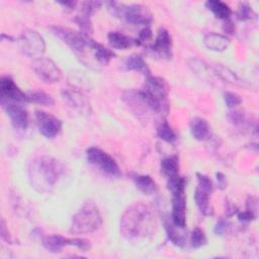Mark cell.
<instances>
[{
  "mask_svg": "<svg viewBox=\"0 0 259 259\" xmlns=\"http://www.w3.org/2000/svg\"><path fill=\"white\" fill-rule=\"evenodd\" d=\"M156 218L152 207L143 202L130 205L120 218V234L127 240H140L154 233Z\"/></svg>",
  "mask_w": 259,
  "mask_h": 259,
  "instance_id": "cell-1",
  "label": "cell"
},
{
  "mask_svg": "<svg viewBox=\"0 0 259 259\" xmlns=\"http://www.w3.org/2000/svg\"><path fill=\"white\" fill-rule=\"evenodd\" d=\"M64 165L51 156H39L32 159L27 168L28 180L33 189L41 193L53 190L64 173Z\"/></svg>",
  "mask_w": 259,
  "mask_h": 259,
  "instance_id": "cell-2",
  "label": "cell"
},
{
  "mask_svg": "<svg viewBox=\"0 0 259 259\" xmlns=\"http://www.w3.org/2000/svg\"><path fill=\"white\" fill-rule=\"evenodd\" d=\"M168 91V85L164 79L150 75L141 90L136 93L145 108L152 112L166 115L169 111Z\"/></svg>",
  "mask_w": 259,
  "mask_h": 259,
  "instance_id": "cell-3",
  "label": "cell"
},
{
  "mask_svg": "<svg viewBox=\"0 0 259 259\" xmlns=\"http://www.w3.org/2000/svg\"><path fill=\"white\" fill-rule=\"evenodd\" d=\"M102 225V217L97 205L85 202L73 215L69 232L74 235L89 234L97 231Z\"/></svg>",
  "mask_w": 259,
  "mask_h": 259,
  "instance_id": "cell-4",
  "label": "cell"
},
{
  "mask_svg": "<svg viewBox=\"0 0 259 259\" xmlns=\"http://www.w3.org/2000/svg\"><path fill=\"white\" fill-rule=\"evenodd\" d=\"M52 32L66 44L79 58H84L88 52L92 51V39L89 34L83 31H77L69 27L55 25L51 27Z\"/></svg>",
  "mask_w": 259,
  "mask_h": 259,
  "instance_id": "cell-5",
  "label": "cell"
},
{
  "mask_svg": "<svg viewBox=\"0 0 259 259\" xmlns=\"http://www.w3.org/2000/svg\"><path fill=\"white\" fill-rule=\"evenodd\" d=\"M111 14L131 24L148 25L152 22L153 17L148 7L142 4H122L114 1L107 3Z\"/></svg>",
  "mask_w": 259,
  "mask_h": 259,
  "instance_id": "cell-6",
  "label": "cell"
},
{
  "mask_svg": "<svg viewBox=\"0 0 259 259\" xmlns=\"http://www.w3.org/2000/svg\"><path fill=\"white\" fill-rule=\"evenodd\" d=\"M19 51L29 57L35 59L41 58L46 51V42L44 37L33 29H26L17 37L16 40Z\"/></svg>",
  "mask_w": 259,
  "mask_h": 259,
  "instance_id": "cell-7",
  "label": "cell"
},
{
  "mask_svg": "<svg viewBox=\"0 0 259 259\" xmlns=\"http://www.w3.org/2000/svg\"><path fill=\"white\" fill-rule=\"evenodd\" d=\"M86 158L89 164L95 166L104 174L112 177L120 175V169L115 160L103 150L91 147L86 151Z\"/></svg>",
  "mask_w": 259,
  "mask_h": 259,
  "instance_id": "cell-8",
  "label": "cell"
},
{
  "mask_svg": "<svg viewBox=\"0 0 259 259\" xmlns=\"http://www.w3.org/2000/svg\"><path fill=\"white\" fill-rule=\"evenodd\" d=\"M197 186L194 191V200L199 211L206 217L213 214V209L209 204V196L212 191V181L204 174L196 173Z\"/></svg>",
  "mask_w": 259,
  "mask_h": 259,
  "instance_id": "cell-9",
  "label": "cell"
},
{
  "mask_svg": "<svg viewBox=\"0 0 259 259\" xmlns=\"http://www.w3.org/2000/svg\"><path fill=\"white\" fill-rule=\"evenodd\" d=\"M31 68L38 79L45 83H56L62 79V71L51 59H35L31 63Z\"/></svg>",
  "mask_w": 259,
  "mask_h": 259,
  "instance_id": "cell-10",
  "label": "cell"
},
{
  "mask_svg": "<svg viewBox=\"0 0 259 259\" xmlns=\"http://www.w3.org/2000/svg\"><path fill=\"white\" fill-rule=\"evenodd\" d=\"M172 192V211L171 222L179 228L185 229L186 227V198L185 186L179 187Z\"/></svg>",
  "mask_w": 259,
  "mask_h": 259,
  "instance_id": "cell-11",
  "label": "cell"
},
{
  "mask_svg": "<svg viewBox=\"0 0 259 259\" xmlns=\"http://www.w3.org/2000/svg\"><path fill=\"white\" fill-rule=\"evenodd\" d=\"M64 100L75 110L82 115H89L91 113V105L87 97L74 87H67L62 90Z\"/></svg>",
  "mask_w": 259,
  "mask_h": 259,
  "instance_id": "cell-12",
  "label": "cell"
},
{
  "mask_svg": "<svg viewBox=\"0 0 259 259\" xmlns=\"http://www.w3.org/2000/svg\"><path fill=\"white\" fill-rule=\"evenodd\" d=\"M35 118L37 122V126L39 133L46 138H54L59 134L62 128V121L57 116L42 111L36 110L35 111Z\"/></svg>",
  "mask_w": 259,
  "mask_h": 259,
  "instance_id": "cell-13",
  "label": "cell"
},
{
  "mask_svg": "<svg viewBox=\"0 0 259 259\" xmlns=\"http://www.w3.org/2000/svg\"><path fill=\"white\" fill-rule=\"evenodd\" d=\"M0 97L1 102L27 101V95L20 90L10 76H3L0 80Z\"/></svg>",
  "mask_w": 259,
  "mask_h": 259,
  "instance_id": "cell-14",
  "label": "cell"
},
{
  "mask_svg": "<svg viewBox=\"0 0 259 259\" xmlns=\"http://www.w3.org/2000/svg\"><path fill=\"white\" fill-rule=\"evenodd\" d=\"M3 109L8 115L11 124L18 130H25L28 125V114L26 109L17 102H1Z\"/></svg>",
  "mask_w": 259,
  "mask_h": 259,
  "instance_id": "cell-15",
  "label": "cell"
},
{
  "mask_svg": "<svg viewBox=\"0 0 259 259\" xmlns=\"http://www.w3.org/2000/svg\"><path fill=\"white\" fill-rule=\"evenodd\" d=\"M149 49L158 57L170 59L172 57V38L169 31L164 27L160 28L154 44Z\"/></svg>",
  "mask_w": 259,
  "mask_h": 259,
  "instance_id": "cell-16",
  "label": "cell"
},
{
  "mask_svg": "<svg viewBox=\"0 0 259 259\" xmlns=\"http://www.w3.org/2000/svg\"><path fill=\"white\" fill-rule=\"evenodd\" d=\"M42 246L51 253H59L66 246H73L74 238H66L61 235H48L41 239Z\"/></svg>",
  "mask_w": 259,
  "mask_h": 259,
  "instance_id": "cell-17",
  "label": "cell"
},
{
  "mask_svg": "<svg viewBox=\"0 0 259 259\" xmlns=\"http://www.w3.org/2000/svg\"><path fill=\"white\" fill-rule=\"evenodd\" d=\"M107 39L110 47L117 50H127L134 46H140L137 38H133L119 31H110L107 34Z\"/></svg>",
  "mask_w": 259,
  "mask_h": 259,
  "instance_id": "cell-18",
  "label": "cell"
},
{
  "mask_svg": "<svg viewBox=\"0 0 259 259\" xmlns=\"http://www.w3.org/2000/svg\"><path fill=\"white\" fill-rule=\"evenodd\" d=\"M203 44L210 51L224 52L229 48L230 39L224 34L217 33V32H209L204 35Z\"/></svg>",
  "mask_w": 259,
  "mask_h": 259,
  "instance_id": "cell-19",
  "label": "cell"
},
{
  "mask_svg": "<svg viewBox=\"0 0 259 259\" xmlns=\"http://www.w3.org/2000/svg\"><path fill=\"white\" fill-rule=\"evenodd\" d=\"M190 132L195 140L203 141L209 137L210 127L205 118L195 116L190 121Z\"/></svg>",
  "mask_w": 259,
  "mask_h": 259,
  "instance_id": "cell-20",
  "label": "cell"
},
{
  "mask_svg": "<svg viewBox=\"0 0 259 259\" xmlns=\"http://www.w3.org/2000/svg\"><path fill=\"white\" fill-rule=\"evenodd\" d=\"M124 68L128 71H136L147 77L150 76V69L145 60L139 55H131L124 61Z\"/></svg>",
  "mask_w": 259,
  "mask_h": 259,
  "instance_id": "cell-21",
  "label": "cell"
},
{
  "mask_svg": "<svg viewBox=\"0 0 259 259\" xmlns=\"http://www.w3.org/2000/svg\"><path fill=\"white\" fill-rule=\"evenodd\" d=\"M213 72L218 77H220L222 80H224L227 83H230L232 85H237V86H243V87L246 86L245 82L242 79H240L233 71H231L229 68L221 64H217L213 67Z\"/></svg>",
  "mask_w": 259,
  "mask_h": 259,
  "instance_id": "cell-22",
  "label": "cell"
},
{
  "mask_svg": "<svg viewBox=\"0 0 259 259\" xmlns=\"http://www.w3.org/2000/svg\"><path fill=\"white\" fill-rule=\"evenodd\" d=\"M92 54L95 61L99 65H103V66L107 65L115 57V54L110 49L105 48L103 45L95 40L92 46Z\"/></svg>",
  "mask_w": 259,
  "mask_h": 259,
  "instance_id": "cell-23",
  "label": "cell"
},
{
  "mask_svg": "<svg viewBox=\"0 0 259 259\" xmlns=\"http://www.w3.org/2000/svg\"><path fill=\"white\" fill-rule=\"evenodd\" d=\"M164 225H165V230H166L169 240L174 245H176L178 247L184 246L185 242H186V237H185V234L183 232H181V230H184V229L176 227L170 221H166Z\"/></svg>",
  "mask_w": 259,
  "mask_h": 259,
  "instance_id": "cell-24",
  "label": "cell"
},
{
  "mask_svg": "<svg viewBox=\"0 0 259 259\" xmlns=\"http://www.w3.org/2000/svg\"><path fill=\"white\" fill-rule=\"evenodd\" d=\"M205 6L214 14L215 17L220 19L227 20L232 14V9L230 8V6L220 0H208L205 3Z\"/></svg>",
  "mask_w": 259,
  "mask_h": 259,
  "instance_id": "cell-25",
  "label": "cell"
},
{
  "mask_svg": "<svg viewBox=\"0 0 259 259\" xmlns=\"http://www.w3.org/2000/svg\"><path fill=\"white\" fill-rule=\"evenodd\" d=\"M136 187L143 193L151 195L157 191V184L149 175H137L134 177Z\"/></svg>",
  "mask_w": 259,
  "mask_h": 259,
  "instance_id": "cell-26",
  "label": "cell"
},
{
  "mask_svg": "<svg viewBox=\"0 0 259 259\" xmlns=\"http://www.w3.org/2000/svg\"><path fill=\"white\" fill-rule=\"evenodd\" d=\"M161 173L168 178L178 175L179 171V162L177 156H170L161 161L160 164Z\"/></svg>",
  "mask_w": 259,
  "mask_h": 259,
  "instance_id": "cell-27",
  "label": "cell"
},
{
  "mask_svg": "<svg viewBox=\"0 0 259 259\" xmlns=\"http://www.w3.org/2000/svg\"><path fill=\"white\" fill-rule=\"evenodd\" d=\"M26 95L28 102H32L44 106H52L55 103L53 96L44 91H32L27 93Z\"/></svg>",
  "mask_w": 259,
  "mask_h": 259,
  "instance_id": "cell-28",
  "label": "cell"
},
{
  "mask_svg": "<svg viewBox=\"0 0 259 259\" xmlns=\"http://www.w3.org/2000/svg\"><path fill=\"white\" fill-rule=\"evenodd\" d=\"M157 135L161 140L167 143H173L176 141V134L167 121H162L160 123L157 128Z\"/></svg>",
  "mask_w": 259,
  "mask_h": 259,
  "instance_id": "cell-29",
  "label": "cell"
},
{
  "mask_svg": "<svg viewBox=\"0 0 259 259\" xmlns=\"http://www.w3.org/2000/svg\"><path fill=\"white\" fill-rule=\"evenodd\" d=\"M205 244H206V237H205L204 232L198 227L194 228L191 235H190V245H191V247L194 248V249H197V248L202 247Z\"/></svg>",
  "mask_w": 259,
  "mask_h": 259,
  "instance_id": "cell-30",
  "label": "cell"
},
{
  "mask_svg": "<svg viewBox=\"0 0 259 259\" xmlns=\"http://www.w3.org/2000/svg\"><path fill=\"white\" fill-rule=\"evenodd\" d=\"M188 64H189V67L192 69V71L196 75H198L200 78L205 79L206 75H208L207 67L201 60H199L197 58H192L188 61Z\"/></svg>",
  "mask_w": 259,
  "mask_h": 259,
  "instance_id": "cell-31",
  "label": "cell"
},
{
  "mask_svg": "<svg viewBox=\"0 0 259 259\" xmlns=\"http://www.w3.org/2000/svg\"><path fill=\"white\" fill-rule=\"evenodd\" d=\"M102 2L100 1H85L81 3V14L87 17H91L101 7Z\"/></svg>",
  "mask_w": 259,
  "mask_h": 259,
  "instance_id": "cell-32",
  "label": "cell"
},
{
  "mask_svg": "<svg viewBox=\"0 0 259 259\" xmlns=\"http://www.w3.org/2000/svg\"><path fill=\"white\" fill-rule=\"evenodd\" d=\"M237 15H238V18L240 20H249V19L256 18V13L249 6V4L246 3V2L240 3Z\"/></svg>",
  "mask_w": 259,
  "mask_h": 259,
  "instance_id": "cell-33",
  "label": "cell"
},
{
  "mask_svg": "<svg viewBox=\"0 0 259 259\" xmlns=\"http://www.w3.org/2000/svg\"><path fill=\"white\" fill-rule=\"evenodd\" d=\"M224 100L229 108H234L242 103V98L239 94L231 91L224 92Z\"/></svg>",
  "mask_w": 259,
  "mask_h": 259,
  "instance_id": "cell-34",
  "label": "cell"
},
{
  "mask_svg": "<svg viewBox=\"0 0 259 259\" xmlns=\"http://www.w3.org/2000/svg\"><path fill=\"white\" fill-rule=\"evenodd\" d=\"M75 22L80 26V28L82 29L81 31L89 34L92 31V25H91V20L89 17L79 14L75 17Z\"/></svg>",
  "mask_w": 259,
  "mask_h": 259,
  "instance_id": "cell-35",
  "label": "cell"
},
{
  "mask_svg": "<svg viewBox=\"0 0 259 259\" xmlns=\"http://www.w3.org/2000/svg\"><path fill=\"white\" fill-rule=\"evenodd\" d=\"M152 38V30L148 27V26H145L139 33V36L137 37L138 41H139V45H143L147 41H149L150 39Z\"/></svg>",
  "mask_w": 259,
  "mask_h": 259,
  "instance_id": "cell-36",
  "label": "cell"
},
{
  "mask_svg": "<svg viewBox=\"0 0 259 259\" xmlns=\"http://www.w3.org/2000/svg\"><path fill=\"white\" fill-rule=\"evenodd\" d=\"M1 238L3 241L11 244L12 243V237L9 234V231L6 228V223L4 221V219L1 220Z\"/></svg>",
  "mask_w": 259,
  "mask_h": 259,
  "instance_id": "cell-37",
  "label": "cell"
},
{
  "mask_svg": "<svg viewBox=\"0 0 259 259\" xmlns=\"http://www.w3.org/2000/svg\"><path fill=\"white\" fill-rule=\"evenodd\" d=\"M255 218H256V214L252 213V212L249 211V210H246V211H243V212H239V213H238V219H239V221H240V222H243V223L253 221V220H255Z\"/></svg>",
  "mask_w": 259,
  "mask_h": 259,
  "instance_id": "cell-38",
  "label": "cell"
},
{
  "mask_svg": "<svg viewBox=\"0 0 259 259\" xmlns=\"http://www.w3.org/2000/svg\"><path fill=\"white\" fill-rule=\"evenodd\" d=\"M252 213L256 214L257 211V199L254 196H249L247 199V209Z\"/></svg>",
  "mask_w": 259,
  "mask_h": 259,
  "instance_id": "cell-39",
  "label": "cell"
},
{
  "mask_svg": "<svg viewBox=\"0 0 259 259\" xmlns=\"http://www.w3.org/2000/svg\"><path fill=\"white\" fill-rule=\"evenodd\" d=\"M226 226H227V224H226V222H225L223 219L219 220V221L217 222L215 226H214V230H213L214 233H215L217 235L222 236V235L225 233V231H226Z\"/></svg>",
  "mask_w": 259,
  "mask_h": 259,
  "instance_id": "cell-40",
  "label": "cell"
},
{
  "mask_svg": "<svg viewBox=\"0 0 259 259\" xmlns=\"http://www.w3.org/2000/svg\"><path fill=\"white\" fill-rule=\"evenodd\" d=\"M215 176H217V180H218L219 187H220L221 189H224V188L226 187V184H227V182H226V178H225V175H224L223 173L219 172V173H217V174H215Z\"/></svg>",
  "mask_w": 259,
  "mask_h": 259,
  "instance_id": "cell-41",
  "label": "cell"
},
{
  "mask_svg": "<svg viewBox=\"0 0 259 259\" xmlns=\"http://www.w3.org/2000/svg\"><path fill=\"white\" fill-rule=\"evenodd\" d=\"M58 3L61 4L63 7H65V9L67 10H73L77 5L76 1H59Z\"/></svg>",
  "mask_w": 259,
  "mask_h": 259,
  "instance_id": "cell-42",
  "label": "cell"
}]
</instances>
